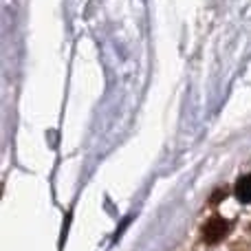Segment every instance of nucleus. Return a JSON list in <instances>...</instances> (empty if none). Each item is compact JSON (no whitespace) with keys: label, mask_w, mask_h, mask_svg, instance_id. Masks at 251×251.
<instances>
[{"label":"nucleus","mask_w":251,"mask_h":251,"mask_svg":"<svg viewBox=\"0 0 251 251\" xmlns=\"http://www.w3.org/2000/svg\"><path fill=\"white\" fill-rule=\"evenodd\" d=\"M231 231V221H225V218H209L203 227V240L207 245H214V243H221L227 234Z\"/></svg>","instance_id":"obj_1"},{"label":"nucleus","mask_w":251,"mask_h":251,"mask_svg":"<svg viewBox=\"0 0 251 251\" xmlns=\"http://www.w3.org/2000/svg\"><path fill=\"white\" fill-rule=\"evenodd\" d=\"M234 190H236V199H238L240 203H251V174L240 176Z\"/></svg>","instance_id":"obj_2"}]
</instances>
